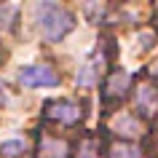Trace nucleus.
Masks as SVG:
<instances>
[{
  "mask_svg": "<svg viewBox=\"0 0 158 158\" xmlns=\"http://www.w3.org/2000/svg\"><path fill=\"white\" fill-rule=\"evenodd\" d=\"M19 83L24 89H54L59 86V73L48 64H27L19 70Z\"/></svg>",
  "mask_w": 158,
  "mask_h": 158,
  "instance_id": "nucleus-2",
  "label": "nucleus"
},
{
  "mask_svg": "<svg viewBox=\"0 0 158 158\" xmlns=\"http://www.w3.org/2000/svg\"><path fill=\"white\" fill-rule=\"evenodd\" d=\"M16 16H19L16 3H3L0 6V32H11L16 27Z\"/></svg>",
  "mask_w": 158,
  "mask_h": 158,
  "instance_id": "nucleus-9",
  "label": "nucleus"
},
{
  "mask_svg": "<svg viewBox=\"0 0 158 158\" xmlns=\"http://www.w3.org/2000/svg\"><path fill=\"white\" fill-rule=\"evenodd\" d=\"M64 156H67V142L43 137V142H40V158H64Z\"/></svg>",
  "mask_w": 158,
  "mask_h": 158,
  "instance_id": "nucleus-7",
  "label": "nucleus"
},
{
  "mask_svg": "<svg viewBox=\"0 0 158 158\" xmlns=\"http://www.w3.org/2000/svg\"><path fill=\"white\" fill-rule=\"evenodd\" d=\"M3 105H8V94H6V89L0 83V107H3Z\"/></svg>",
  "mask_w": 158,
  "mask_h": 158,
  "instance_id": "nucleus-14",
  "label": "nucleus"
},
{
  "mask_svg": "<svg viewBox=\"0 0 158 158\" xmlns=\"http://www.w3.org/2000/svg\"><path fill=\"white\" fill-rule=\"evenodd\" d=\"M32 16H35L38 30L43 32V38L51 40V43L62 40V38L75 27V16L64 8V6H59V3H35Z\"/></svg>",
  "mask_w": 158,
  "mask_h": 158,
  "instance_id": "nucleus-1",
  "label": "nucleus"
},
{
  "mask_svg": "<svg viewBox=\"0 0 158 158\" xmlns=\"http://www.w3.org/2000/svg\"><path fill=\"white\" fill-rule=\"evenodd\" d=\"M126 86H129V73L118 70V73H113V78H110V83H107V94L110 97H118V94L126 91Z\"/></svg>",
  "mask_w": 158,
  "mask_h": 158,
  "instance_id": "nucleus-10",
  "label": "nucleus"
},
{
  "mask_svg": "<svg viewBox=\"0 0 158 158\" xmlns=\"http://www.w3.org/2000/svg\"><path fill=\"white\" fill-rule=\"evenodd\" d=\"M83 11L89 14V16H91V22H99V19L105 16V6H94V3H86Z\"/></svg>",
  "mask_w": 158,
  "mask_h": 158,
  "instance_id": "nucleus-12",
  "label": "nucleus"
},
{
  "mask_svg": "<svg viewBox=\"0 0 158 158\" xmlns=\"http://www.w3.org/2000/svg\"><path fill=\"white\" fill-rule=\"evenodd\" d=\"M110 158H142V153L134 145H115L110 150Z\"/></svg>",
  "mask_w": 158,
  "mask_h": 158,
  "instance_id": "nucleus-11",
  "label": "nucleus"
},
{
  "mask_svg": "<svg viewBox=\"0 0 158 158\" xmlns=\"http://www.w3.org/2000/svg\"><path fill=\"white\" fill-rule=\"evenodd\" d=\"M46 113H48V118H54V121L75 123L78 115H81V107H78V102H73V99H56V102H48Z\"/></svg>",
  "mask_w": 158,
  "mask_h": 158,
  "instance_id": "nucleus-3",
  "label": "nucleus"
},
{
  "mask_svg": "<svg viewBox=\"0 0 158 158\" xmlns=\"http://www.w3.org/2000/svg\"><path fill=\"white\" fill-rule=\"evenodd\" d=\"M27 150V139L22 137V134H16V137H8V139H3L0 142V153L6 158H16V156H22Z\"/></svg>",
  "mask_w": 158,
  "mask_h": 158,
  "instance_id": "nucleus-8",
  "label": "nucleus"
},
{
  "mask_svg": "<svg viewBox=\"0 0 158 158\" xmlns=\"http://www.w3.org/2000/svg\"><path fill=\"white\" fill-rule=\"evenodd\" d=\"M81 158H94V153H91V142H86L83 145V156Z\"/></svg>",
  "mask_w": 158,
  "mask_h": 158,
  "instance_id": "nucleus-13",
  "label": "nucleus"
},
{
  "mask_svg": "<svg viewBox=\"0 0 158 158\" xmlns=\"http://www.w3.org/2000/svg\"><path fill=\"white\" fill-rule=\"evenodd\" d=\"M0 56H3V54H0Z\"/></svg>",
  "mask_w": 158,
  "mask_h": 158,
  "instance_id": "nucleus-16",
  "label": "nucleus"
},
{
  "mask_svg": "<svg viewBox=\"0 0 158 158\" xmlns=\"http://www.w3.org/2000/svg\"><path fill=\"white\" fill-rule=\"evenodd\" d=\"M137 105H139V110L145 113V115H153L158 107V91L153 89V86H139L137 89Z\"/></svg>",
  "mask_w": 158,
  "mask_h": 158,
  "instance_id": "nucleus-6",
  "label": "nucleus"
},
{
  "mask_svg": "<svg viewBox=\"0 0 158 158\" xmlns=\"http://www.w3.org/2000/svg\"><path fill=\"white\" fill-rule=\"evenodd\" d=\"M153 73H156V75H158V62H156V64H153Z\"/></svg>",
  "mask_w": 158,
  "mask_h": 158,
  "instance_id": "nucleus-15",
  "label": "nucleus"
},
{
  "mask_svg": "<svg viewBox=\"0 0 158 158\" xmlns=\"http://www.w3.org/2000/svg\"><path fill=\"white\" fill-rule=\"evenodd\" d=\"M99 70H102V59L99 56L86 59L83 64L78 67V73H75V86H81V89H91V86H97V81H99Z\"/></svg>",
  "mask_w": 158,
  "mask_h": 158,
  "instance_id": "nucleus-4",
  "label": "nucleus"
},
{
  "mask_svg": "<svg viewBox=\"0 0 158 158\" xmlns=\"http://www.w3.org/2000/svg\"><path fill=\"white\" fill-rule=\"evenodd\" d=\"M110 129H113L115 134H121V137H137V134L142 131V123L137 121V118H131L129 113H121V115L113 118Z\"/></svg>",
  "mask_w": 158,
  "mask_h": 158,
  "instance_id": "nucleus-5",
  "label": "nucleus"
}]
</instances>
